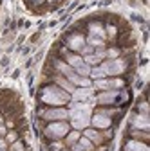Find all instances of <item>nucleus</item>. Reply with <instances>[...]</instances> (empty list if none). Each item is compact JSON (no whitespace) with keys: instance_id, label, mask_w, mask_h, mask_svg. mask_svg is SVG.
I'll list each match as a JSON object with an SVG mask.
<instances>
[{"instance_id":"8","label":"nucleus","mask_w":150,"mask_h":151,"mask_svg":"<svg viewBox=\"0 0 150 151\" xmlns=\"http://www.w3.org/2000/svg\"><path fill=\"white\" fill-rule=\"evenodd\" d=\"M90 124H92V128H96V129H108L112 126V119L107 115V113L98 111V113H94V115L90 117Z\"/></svg>"},{"instance_id":"7","label":"nucleus","mask_w":150,"mask_h":151,"mask_svg":"<svg viewBox=\"0 0 150 151\" xmlns=\"http://www.w3.org/2000/svg\"><path fill=\"white\" fill-rule=\"evenodd\" d=\"M92 97H94V88L92 86H78L71 93V101H78V103H85Z\"/></svg>"},{"instance_id":"3","label":"nucleus","mask_w":150,"mask_h":151,"mask_svg":"<svg viewBox=\"0 0 150 151\" xmlns=\"http://www.w3.org/2000/svg\"><path fill=\"white\" fill-rule=\"evenodd\" d=\"M71 131V126L65 122V121H52L49 126H45L44 133L47 139H52V140H60L63 139L67 133Z\"/></svg>"},{"instance_id":"15","label":"nucleus","mask_w":150,"mask_h":151,"mask_svg":"<svg viewBox=\"0 0 150 151\" xmlns=\"http://www.w3.org/2000/svg\"><path fill=\"white\" fill-rule=\"evenodd\" d=\"M54 83L58 85L62 90H65L67 93H72V92H74V88H76V86H74L71 81H67V79L63 78V76H56V78H54Z\"/></svg>"},{"instance_id":"4","label":"nucleus","mask_w":150,"mask_h":151,"mask_svg":"<svg viewBox=\"0 0 150 151\" xmlns=\"http://www.w3.org/2000/svg\"><path fill=\"white\" fill-rule=\"evenodd\" d=\"M69 119H71V128L74 129H85L90 124V113L89 111H80V110H69Z\"/></svg>"},{"instance_id":"22","label":"nucleus","mask_w":150,"mask_h":151,"mask_svg":"<svg viewBox=\"0 0 150 151\" xmlns=\"http://www.w3.org/2000/svg\"><path fill=\"white\" fill-rule=\"evenodd\" d=\"M71 151H85V149H83V147H82L78 142H74V144L71 146Z\"/></svg>"},{"instance_id":"20","label":"nucleus","mask_w":150,"mask_h":151,"mask_svg":"<svg viewBox=\"0 0 150 151\" xmlns=\"http://www.w3.org/2000/svg\"><path fill=\"white\" fill-rule=\"evenodd\" d=\"M6 149H7V142L4 137H0V151H6Z\"/></svg>"},{"instance_id":"23","label":"nucleus","mask_w":150,"mask_h":151,"mask_svg":"<svg viewBox=\"0 0 150 151\" xmlns=\"http://www.w3.org/2000/svg\"><path fill=\"white\" fill-rule=\"evenodd\" d=\"M139 110H141V113H148V104L143 101V103L139 104Z\"/></svg>"},{"instance_id":"11","label":"nucleus","mask_w":150,"mask_h":151,"mask_svg":"<svg viewBox=\"0 0 150 151\" xmlns=\"http://www.w3.org/2000/svg\"><path fill=\"white\" fill-rule=\"evenodd\" d=\"M87 29H89V36L100 38V40H103V42L107 43V32H105V27H103L101 22H90Z\"/></svg>"},{"instance_id":"16","label":"nucleus","mask_w":150,"mask_h":151,"mask_svg":"<svg viewBox=\"0 0 150 151\" xmlns=\"http://www.w3.org/2000/svg\"><path fill=\"white\" fill-rule=\"evenodd\" d=\"M89 78H90V79H101V78H107V76H105V72L101 70V67L98 65V67H90Z\"/></svg>"},{"instance_id":"19","label":"nucleus","mask_w":150,"mask_h":151,"mask_svg":"<svg viewBox=\"0 0 150 151\" xmlns=\"http://www.w3.org/2000/svg\"><path fill=\"white\" fill-rule=\"evenodd\" d=\"M11 151H25V146L20 142V140H15L11 144Z\"/></svg>"},{"instance_id":"18","label":"nucleus","mask_w":150,"mask_h":151,"mask_svg":"<svg viewBox=\"0 0 150 151\" xmlns=\"http://www.w3.org/2000/svg\"><path fill=\"white\" fill-rule=\"evenodd\" d=\"M78 144H80L85 151H92V149H94V144H92L87 137H80V139H78Z\"/></svg>"},{"instance_id":"21","label":"nucleus","mask_w":150,"mask_h":151,"mask_svg":"<svg viewBox=\"0 0 150 151\" xmlns=\"http://www.w3.org/2000/svg\"><path fill=\"white\" fill-rule=\"evenodd\" d=\"M6 135H7V126L0 124V137H6Z\"/></svg>"},{"instance_id":"13","label":"nucleus","mask_w":150,"mask_h":151,"mask_svg":"<svg viewBox=\"0 0 150 151\" xmlns=\"http://www.w3.org/2000/svg\"><path fill=\"white\" fill-rule=\"evenodd\" d=\"M83 137H87L92 144H101L103 142V137L100 135V131L96 128H85L83 129Z\"/></svg>"},{"instance_id":"9","label":"nucleus","mask_w":150,"mask_h":151,"mask_svg":"<svg viewBox=\"0 0 150 151\" xmlns=\"http://www.w3.org/2000/svg\"><path fill=\"white\" fill-rule=\"evenodd\" d=\"M67 47L72 50V52H80L83 47H85V36L80 34V32H72L69 38H67Z\"/></svg>"},{"instance_id":"10","label":"nucleus","mask_w":150,"mask_h":151,"mask_svg":"<svg viewBox=\"0 0 150 151\" xmlns=\"http://www.w3.org/2000/svg\"><path fill=\"white\" fill-rule=\"evenodd\" d=\"M119 97V92L118 90H103L101 93H98V96H94V101L98 104H112L116 103Z\"/></svg>"},{"instance_id":"14","label":"nucleus","mask_w":150,"mask_h":151,"mask_svg":"<svg viewBox=\"0 0 150 151\" xmlns=\"http://www.w3.org/2000/svg\"><path fill=\"white\" fill-rule=\"evenodd\" d=\"M125 151H150L148 149V146L145 144V142H141V140H128L127 144H125Z\"/></svg>"},{"instance_id":"5","label":"nucleus","mask_w":150,"mask_h":151,"mask_svg":"<svg viewBox=\"0 0 150 151\" xmlns=\"http://www.w3.org/2000/svg\"><path fill=\"white\" fill-rule=\"evenodd\" d=\"M125 81L119 79V78H101V79H94V83H92V88H100V90H119L123 88Z\"/></svg>"},{"instance_id":"1","label":"nucleus","mask_w":150,"mask_h":151,"mask_svg":"<svg viewBox=\"0 0 150 151\" xmlns=\"http://www.w3.org/2000/svg\"><path fill=\"white\" fill-rule=\"evenodd\" d=\"M40 101L45 104H51V106H63V104L71 103V93L62 90L58 85H47L40 92Z\"/></svg>"},{"instance_id":"12","label":"nucleus","mask_w":150,"mask_h":151,"mask_svg":"<svg viewBox=\"0 0 150 151\" xmlns=\"http://www.w3.org/2000/svg\"><path fill=\"white\" fill-rule=\"evenodd\" d=\"M132 128L141 129V131H148V128H150V117H148V113H138V115L132 119Z\"/></svg>"},{"instance_id":"2","label":"nucleus","mask_w":150,"mask_h":151,"mask_svg":"<svg viewBox=\"0 0 150 151\" xmlns=\"http://www.w3.org/2000/svg\"><path fill=\"white\" fill-rule=\"evenodd\" d=\"M101 70L105 72V76H112V78H118L123 72H127L128 68V61L125 58H114V60H105L100 63Z\"/></svg>"},{"instance_id":"17","label":"nucleus","mask_w":150,"mask_h":151,"mask_svg":"<svg viewBox=\"0 0 150 151\" xmlns=\"http://www.w3.org/2000/svg\"><path fill=\"white\" fill-rule=\"evenodd\" d=\"M65 137H67V144H69V146H72L74 142H78V139H80L82 135H80V131H78V129H74V131H69Z\"/></svg>"},{"instance_id":"24","label":"nucleus","mask_w":150,"mask_h":151,"mask_svg":"<svg viewBox=\"0 0 150 151\" xmlns=\"http://www.w3.org/2000/svg\"><path fill=\"white\" fill-rule=\"evenodd\" d=\"M0 124H4V113H0Z\"/></svg>"},{"instance_id":"6","label":"nucleus","mask_w":150,"mask_h":151,"mask_svg":"<svg viewBox=\"0 0 150 151\" xmlns=\"http://www.w3.org/2000/svg\"><path fill=\"white\" fill-rule=\"evenodd\" d=\"M42 117L45 121H65V119H69V110H65L62 106H54V108L42 111Z\"/></svg>"},{"instance_id":"25","label":"nucleus","mask_w":150,"mask_h":151,"mask_svg":"<svg viewBox=\"0 0 150 151\" xmlns=\"http://www.w3.org/2000/svg\"><path fill=\"white\" fill-rule=\"evenodd\" d=\"M60 151H67V149H60Z\"/></svg>"}]
</instances>
